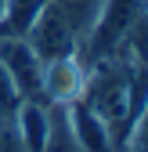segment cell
Segmentation results:
<instances>
[{
	"label": "cell",
	"mask_w": 148,
	"mask_h": 152,
	"mask_svg": "<svg viewBox=\"0 0 148 152\" xmlns=\"http://www.w3.org/2000/svg\"><path fill=\"white\" fill-rule=\"evenodd\" d=\"M0 65L7 69L11 83L22 94V102L51 105L47 91H44V62H40V54L25 44V36H0Z\"/></svg>",
	"instance_id": "1"
},
{
	"label": "cell",
	"mask_w": 148,
	"mask_h": 152,
	"mask_svg": "<svg viewBox=\"0 0 148 152\" xmlns=\"http://www.w3.org/2000/svg\"><path fill=\"white\" fill-rule=\"evenodd\" d=\"M25 44L40 54V62H54V58H65V54H80V33L72 29V22L47 0L44 11L36 15V22L25 33Z\"/></svg>",
	"instance_id": "2"
},
{
	"label": "cell",
	"mask_w": 148,
	"mask_h": 152,
	"mask_svg": "<svg viewBox=\"0 0 148 152\" xmlns=\"http://www.w3.org/2000/svg\"><path fill=\"white\" fill-rule=\"evenodd\" d=\"M83 62H80V54H65V58H54L44 65V91H47V102L54 105H69V102H76L80 98V91H83Z\"/></svg>",
	"instance_id": "3"
},
{
	"label": "cell",
	"mask_w": 148,
	"mask_h": 152,
	"mask_svg": "<svg viewBox=\"0 0 148 152\" xmlns=\"http://www.w3.org/2000/svg\"><path fill=\"white\" fill-rule=\"evenodd\" d=\"M65 109H69V123H72V130H76L83 152H119V148L112 145V138H108L105 123H101L83 102H69Z\"/></svg>",
	"instance_id": "4"
},
{
	"label": "cell",
	"mask_w": 148,
	"mask_h": 152,
	"mask_svg": "<svg viewBox=\"0 0 148 152\" xmlns=\"http://www.w3.org/2000/svg\"><path fill=\"white\" fill-rule=\"evenodd\" d=\"M47 0H4L0 4V36H25Z\"/></svg>",
	"instance_id": "5"
},
{
	"label": "cell",
	"mask_w": 148,
	"mask_h": 152,
	"mask_svg": "<svg viewBox=\"0 0 148 152\" xmlns=\"http://www.w3.org/2000/svg\"><path fill=\"white\" fill-rule=\"evenodd\" d=\"M47 112H51V127H47L44 152H83V145H80V138H76V130H72V123H69V109L54 102Z\"/></svg>",
	"instance_id": "6"
},
{
	"label": "cell",
	"mask_w": 148,
	"mask_h": 152,
	"mask_svg": "<svg viewBox=\"0 0 148 152\" xmlns=\"http://www.w3.org/2000/svg\"><path fill=\"white\" fill-rule=\"evenodd\" d=\"M51 4L72 22V29L80 33V44H83V36L90 33V26H94V18H98L105 0H51Z\"/></svg>",
	"instance_id": "7"
},
{
	"label": "cell",
	"mask_w": 148,
	"mask_h": 152,
	"mask_svg": "<svg viewBox=\"0 0 148 152\" xmlns=\"http://www.w3.org/2000/svg\"><path fill=\"white\" fill-rule=\"evenodd\" d=\"M18 109H22V94L11 83L7 69L0 65V127H15L18 123Z\"/></svg>",
	"instance_id": "8"
},
{
	"label": "cell",
	"mask_w": 148,
	"mask_h": 152,
	"mask_svg": "<svg viewBox=\"0 0 148 152\" xmlns=\"http://www.w3.org/2000/svg\"><path fill=\"white\" fill-rule=\"evenodd\" d=\"M126 145H134V152H148V102H144V109L137 112L130 134H126ZM126 145H123V148H126Z\"/></svg>",
	"instance_id": "9"
}]
</instances>
